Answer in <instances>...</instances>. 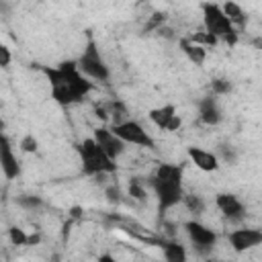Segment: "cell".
<instances>
[{"mask_svg": "<svg viewBox=\"0 0 262 262\" xmlns=\"http://www.w3.org/2000/svg\"><path fill=\"white\" fill-rule=\"evenodd\" d=\"M76 64H78V70L91 80L109 82V78H111V70H109L107 62L103 60V55L97 47V41L93 37H89V43H86V47Z\"/></svg>", "mask_w": 262, "mask_h": 262, "instance_id": "cell-3", "label": "cell"}, {"mask_svg": "<svg viewBox=\"0 0 262 262\" xmlns=\"http://www.w3.org/2000/svg\"><path fill=\"white\" fill-rule=\"evenodd\" d=\"M227 242L236 252H246L262 244V231L254 227H240L227 234Z\"/></svg>", "mask_w": 262, "mask_h": 262, "instance_id": "cell-7", "label": "cell"}, {"mask_svg": "<svg viewBox=\"0 0 262 262\" xmlns=\"http://www.w3.org/2000/svg\"><path fill=\"white\" fill-rule=\"evenodd\" d=\"M177 115V107L174 105H164V107H158V109H152L150 111V121L158 127V129H162V131H166V127H168V123L172 121V117Z\"/></svg>", "mask_w": 262, "mask_h": 262, "instance_id": "cell-13", "label": "cell"}, {"mask_svg": "<svg viewBox=\"0 0 262 262\" xmlns=\"http://www.w3.org/2000/svg\"><path fill=\"white\" fill-rule=\"evenodd\" d=\"M13 62V53L5 41H0V68H9Z\"/></svg>", "mask_w": 262, "mask_h": 262, "instance_id": "cell-22", "label": "cell"}, {"mask_svg": "<svg viewBox=\"0 0 262 262\" xmlns=\"http://www.w3.org/2000/svg\"><path fill=\"white\" fill-rule=\"evenodd\" d=\"M156 179L183 183V168L181 166H174V164H160L158 170H156Z\"/></svg>", "mask_w": 262, "mask_h": 262, "instance_id": "cell-16", "label": "cell"}, {"mask_svg": "<svg viewBox=\"0 0 262 262\" xmlns=\"http://www.w3.org/2000/svg\"><path fill=\"white\" fill-rule=\"evenodd\" d=\"M189 39H191V41H195V43H199V45H203V47H211V45H217V41H219V39H215L213 35H209L207 31H199V33L191 35Z\"/></svg>", "mask_w": 262, "mask_h": 262, "instance_id": "cell-19", "label": "cell"}, {"mask_svg": "<svg viewBox=\"0 0 262 262\" xmlns=\"http://www.w3.org/2000/svg\"><path fill=\"white\" fill-rule=\"evenodd\" d=\"M93 139L97 141V145L111 158V160H117L119 156H123V152H125V141L121 139V137H117L111 129H107V127H99V129H95V135H93Z\"/></svg>", "mask_w": 262, "mask_h": 262, "instance_id": "cell-6", "label": "cell"}, {"mask_svg": "<svg viewBox=\"0 0 262 262\" xmlns=\"http://www.w3.org/2000/svg\"><path fill=\"white\" fill-rule=\"evenodd\" d=\"M183 201H185L187 209H189L191 213H195V215H199V213H203V211H205V203H203V199H201V197H197V195H185V197H183Z\"/></svg>", "mask_w": 262, "mask_h": 262, "instance_id": "cell-18", "label": "cell"}, {"mask_svg": "<svg viewBox=\"0 0 262 262\" xmlns=\"http://www.w3.org/2000/svg\"><path fill=\"white\" fill-rule=\"evenodd\" d=\"M9 236H11V242H13L15 246H25L27 240H29V236H27L21 227H11V229H9Z\"/></svg>", "mask_w": 262, "mask_h": 262, "instance_id": "cell-21", "label": "cell"}, {"mask_svg": "<svg viewBox=\"0 0 262 262\" xmlns=\"http://www.w3.org/2000/svg\"><path fill=\"white\" fill-rule=\"evenodd\" d=\"M221 11H223V15L229 19V23L236 29H242L246 25V13L238 3H234V0H227V3L221 7Z\"/></svg>", "mask_w": 262, "mask_h": 262, "instance_id": "cell-15", "label": "cell"}, {"mask_svg": "<svg viewBox=\"0 0 262 262\" xmlns=\"http://www.w3.org/2000/svg\"><path fill=\"white\" fill-rule=\"evenodd\" d=\"M164 258L168 262H183V260H187L185 246H181V244H164Z\"/></svg>", "mask_w": 262, "mask_h": 262, "instance_id": "cell-17", "label": "cell"}, {"mask_svg": "<svg viewBox=\"0 0 262 262\" xmlns=\"http://www.w3.org/2000/svg\"><path fill=\"white\" fill-rule=\"evenodd\" d=\"M129 197H133V199H137V201H145L148 199V193H145V189L139 185V183H131L129 185Z\"/></svg>", "mask_w": 262, "mask_h": 262, "instance_id": "cell-23", "label": "cell"}, {"mask_svg": "<svg viewBox=\"0 0 262 262\" xmlns=\"http://www.w3.org/2000/svg\"><path fill=\"white\" fill-rule=\"evenodd\" d=\"M21 205L33 207V205H39V199H21Z\"/></svg>", "mask_w": 262, "mask_h": 262, "instance_id": "cell-27", "label": "cell"}, {"mask_svg": "<svg viewBox=\"0 0 262 262\" xmlns=\"http://www.w3.org/2000/svg\"><path fill=\"white\" fill-rule=\"evenodd\" d=\"M189 158L203 172H215L219 168V158L213 152H207L203 148H197V145L189 148Z\"/></svg>", "mask_w": 262, "mask_h": 262, "instance_id": "cell-11", "label": "cell"}, {"mask_svg": "<svg viewBox=\"0 0 262 262\" xmlns=\"http://www.w3.org/2000/svg\"><path fill=\"white\" fill-rule=\"evenodd\" d=\"M229 91V82L227 80H213V93L217 95H223Z\"/></svg>", "mask_w": 262, "mask_h": 262, "instance_id": "cell-25", "label": "cell"}, {"mask_svg": "<svg viewBox=\"0 0 262 262\" xmlns=\"http://www.w3.org/2000/svg\"><path fill=\"white\" fill-rule=\"evenodd\" d=\"M201 9H203V25H205V31L209 35H213L215 39L225 41L227 45H236V41H238V29L223 15L221 7L215 5V3H203Z\"/></svg>", "mask_w": 262, "mask_h": 262, "instance_id": "cell-1", "label": "cell"}, {"mask_svg": "<svg viewBox=\"0 0 262 262\" xmlns=\"http://www.w3.org/2000/svg\"><path fill=\"white\" fill-rule=\"evenodd\" d=\"M0 170H3V174L9 181L19 179V174H21V166H19V160L13 152L11 139L3 131H0Z\"/></svg>", "mask_w": 262, "mask_h": 262, "instance_id": "cell-8", "label": "cell"}, {"mask_svg": "<svg viewBox=\"0 0 262 262\" xmlns=\"http://www.w3.org/2000/svg\"><path fill=\"white\" fill-rule=\"evenodd\" d=\"M21 150L27 152V154L37 152V139H35L33 135H25V137L21 139Z\"/></svg>", "mask_w": 262, "mask_h": 262, "instance_id": "cell-24", "label": "cell"}, {"mask_svg": "<svg viewBox=\"0 0 262 262\" xmlns=\"http://www.w3.org/2000/svg\"><path fill=\"white\" fill-rule=\"evenodd\" d=\"M215 205H217V209L229 219V221H240L246 213V209H244V203L236 197V195H229V193H221V195H217V199H215Z\"/></svg>", "mask_w": 262, "mask_h": 262, "instance_id": "cell-10", "label": "cell"}, {"mask_svg": "<svg viewBox=\"0 0 262 262\" xmlns=\"http://www.w3.org/2000/svg\"><path fill=\"white\" fill-rule=\"evenodd\" d=\"M152 187H154V193L158 197V203H160V209H170V207H177L185 193H183V183L179 181H162V179H156L152 181Z\"/></svg>", "mask_w": 262, "mask_h": 262, "instance_id": "cell-5", "label": "cell"}, {"mask_svg": "<svg viewBox=\"0 0 262 262\" xmlns=\"http://www.w3.org/2000/svg\"><path fill=\"white\" fill-rule=\"evenodd\" d=\"M80 158H82V170L84 174H91V177H97V174H113L117 170L115 160H111L93 137L84 139L78 148Z\"/></svg>", "mask_w": 262, "mask_h": 262, "instance_id": "cell-2", "label": "cell"}, {"mask_svg": "<svg viewBox=\"0 0 262 262\" xmlns=\"http://www.w3.org/2000/svg\"><path fill=\"white\" fill-rule=\"evenodd\" d=\"M199 115L205 125H217L221 121V111L217 107V101L213 97H207L199 103Z\"/></svg>", "mask_w": 262, "mask_h": 262, "instance_id": "cell-12", "label": "cell"}, {"mask_svg": "<svg viewBox=\"0 0 262 262\" xmlns=\"http://www.w3.org/2000/svg\"><path fill=\"white\" fill-rule=\"evenodd\" d=\"M181 125H183V119H181V115H174V117H172V121L168 123L166 131H177V129H181Z\"/></svg>", "mask_w": 262, "mask_h": 262, "instance_id": "cell-26", "label": "cell"}, {"mask_svg": "<svg viewBox=\"0 0 262 262\" xmlns=\"http://www.w3.org/2000/svg\"><path fill=\"white\" fill-rule=\"evenodd\" d=\"M164 23H166V15H164V13H154L152 17H148L145 31H158Z\"/></svg>", "mask_w": 262, "mask_h": 262, "instance_id": "cell-20", "label": "cell"}, {"mask_svg": "<svg viewBox=\"0 0 262 262\" xmlns=\"http://www.w3.org/2000/svg\"><path fill=\"white\" fill-rule=\"evenodd\" d=\"M185 231H187V236L191 238V242H193L197 248H203V250L213 248L215 242H217V234H215L211 227H207V225H203V223H199V221H187V223H185Z\"/></svg>", "mask_w": 262, "mask_h": 262, "instance_id": "cell-9", "label": "cell"}, {"mask_svg": "<svg viewBox=\"0 0 262 262\" xmlns=\"http://www.w3.org/2000/svg\"><path fill=\"white\" fill-rule=\"evenodd\" d=\"M111 131L121 137L125 143H131V145H139V148H154V137L137 123V121H131V119H125L123 123H117L111 127Z\"/></svg>", "mask_w": 262, "mask_h": 262, "instance_id": "cell-4", "label": "cell"}, {"mask_svg": "<svg viewBox=\"0 0 262 262\" xmlns=\"http://www.w3.org/2000/svg\"><path fill=\"white\" fill-rule=\"evenodd\" d=\"M181 49L195 66H203L205 60H207V47H203V45H199L191 39H181Z\"/></svg>", "mask_w": 262, "mask_h": 262, "instance_id": "cell-14", "label": "cell"}]
</instances>
